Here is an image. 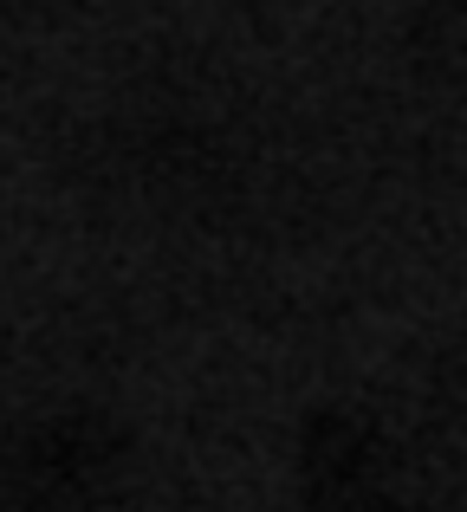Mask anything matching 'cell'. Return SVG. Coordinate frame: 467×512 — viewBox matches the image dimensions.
<instances>
[{"label":"cell","instance_id":"1","mask_svg":"<svg viewBox=\"0 0 467 512\" xmlns=\"http://www.w3.org/2000/svg\"><path fill=\"white\" fill-rule=\"evenodd\" d=\"M124 480V435L98 409H52L7 435L0 493L13 512H98Z\"/></svg>","mask_w":467,"mask_h":512},{"label":"cell","instance_id":"2","mask_svg":"<svg viewBox=\"0 0 467 512\" xmlns=\"http://www.w3.org/2000/svg\"><path fill=\"white\" fill-rule=\"evenodd\" d=\"M312 512H416L377 474V448L364 428L325 422L312 435Z\"/></svg>","mask_w":467,"mask_h":512}]
</instances>
